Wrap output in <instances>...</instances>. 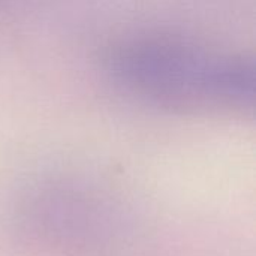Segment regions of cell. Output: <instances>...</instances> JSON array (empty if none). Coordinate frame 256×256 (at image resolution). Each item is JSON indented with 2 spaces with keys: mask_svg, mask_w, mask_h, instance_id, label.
Returning a JSON list of instances; mask_svg holds the SVG:
<instances>
[{
  "mask_svg": "<svg viewBox=\"0 0 256 256\" xmlns=\"http://www.w3.org/2000/svg\"><path fill=\"white\" fill-rule=\"evenodd\" d=\"M108 70L126 92L171 110L234 111L255 99L252 62L182 38L123 40L110 54Z\"/></svg>",
  "mask_w": 256,
  "mask_h": 256,
  "instance_id": "1",
  "label": "cell"
}]
</instances>
